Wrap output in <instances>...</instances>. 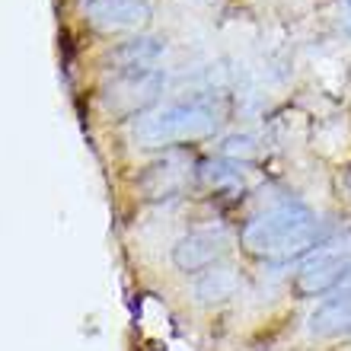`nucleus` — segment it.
Here are the masks:
<instances>
[{
    "label": "nucleus",
    "instance_id": "obj_1",
    "mask_svg": "<svg viewBox=\"0 0 351 351\" xmlns=\"http://www.w3.org/2000/svg\"><path fill=\"white\" fill-rule=\"evenodd\" d=\"M316 240H319V221L300 202H278L275 208L256 214L240 233L243 250L271 265H285L306 256Z\"/></svg>",
    "mask_w": 351,
    "mask_h": 351
},
{
    "label": "nucleus",
    "instance_id": "obj_2",
    "mask_svg": "<svg viewBox=\"0 0 351 351\" xmlns=\"http://www.w3.org/2000/svg\"><path fill=\"white\" fill-rule=\"evenodd\" d=\"M221 125V112L211 96H185L163 109H154L134 121V141L141 147H169L179 141L208 138Z\"/></svg>",
    "mask_w": 351,
    "mask_h": 351
},
{
    "label": "nucleus",
    "instance_id": "obj_3",
    "mask_svg": "<svg viewBox=\"0 0 351 351\" xmlns=\"http://www.w3.org/2000/svg\"><path fill=\"white\" fill-rule=\"evenodd\" d=\"M345 285H351V250H332V246L313 252L294 278V291L300 297H319Z\"/></svg>",
    "mask_w": 351,
    "mask_h": 351
},
{
    "label": "nucleus",
    "instance_id": "obj_4",
    "mask_svg": "<svg viewBox=\"0 0 351 351\" xmlns=\"http://www.w3.org/2000/svg\"><path fill=\"white\" fill-rule=\"evenodd\" d=\"M163 90V74L157 67H138V71H119L106 93V106L121 115H134V112L147 109Z\"/></svg>",
    "mask_w": 351,
    "mask_h": 351
},
{
    "label": "nucleus",
    "instance_id": "obj_5",
    "mask_svg": "<svg viewBox=\"0 0 351 351\" xmlns=\"http://www.w3.org/2000/svg\"><path fill=\"white\" fill-rule=\"evenodd\" d=\"M84 13L93 26L106 29V32L144 29L154 16L147 0H84Z\"/></svg>",
    "mask_w": 351,
    "mask_h": 351
},
{
    "label": "nucleus",
    "instance_id": "obj_6",
    "mask_svg": "<svg viewBox=\"0 0 351 351\" xmlns=\"http://www.w3.org/2000/svg\"><path fill=\"white\" fill-rule=\"evenodd\" d=\"M223 252H227V233H223L221 227H217V230L208 227V230H195L176 243L173 262L182 268V271H202V268L214 265Z\"/></svg>",
    "mask_w": 351,
    "mask_h": 351
},
{
    "label": "nucleus",
    "instance_id": "obj_7",
    "mask_svg": "<svg viewBox=\"0 0 351 351\" xmlns=\"http://www.w3.org/2000/svg\"><path fill=\"white\" fill-rule=\"evenodd\" d=\"M310 332L319 339H335V335L351 332V285L339 287L329 300L316 306L310 316Z\"/></svg>",
    "mask_w": 351,
    "mask_h": 351
},
{
    "label": "nucleus",
    "instance_id": "obj_8",
    "mask_svg": "<svg viewBox=\"0 0 351 351\" xmlns=\"http://www.w3.org/2000/svg\"><path fill=\"white\" fill-rule=\"evenodd\" d=\"M160 55H163V42H160V38L138 36V38L121 42V45L112 51V61L121 64L119 71H138V67H150Z\"/></svg>",
    "mask_w": 351,
    "mask_h": 351
},
{
    "label": "nucleus",
    "instance_id": "obj_9",
    "mask_svg": "<svg viewBox=\"0 0 351 351\" xmlns=\"http://www.w3.org/2000/svg\"><path fill=\"white\" fill-rule=\"evenodd\" d=\"M233 291H237V275L227 271V268L208 271V278L198 285V294H202L204 300H223V297H230Z\"/></svg>",
    "mask_w": 351,
    "mask_h": 351
},
{
    "label": "nucleus",
    "instance_id": "obj_10",
    "mask_svg": "<svg viewBox=\"0 0 351 351\" xmlns=\"http://www.w3.org/2000/svg\"><path fill=\"white\" fill-rule=\"evenodd\" d=\"M348 185H351V176H348Z\"/></svg>",
    "mask_w": 351,
    "mask_h": 351
}]
</instances>
